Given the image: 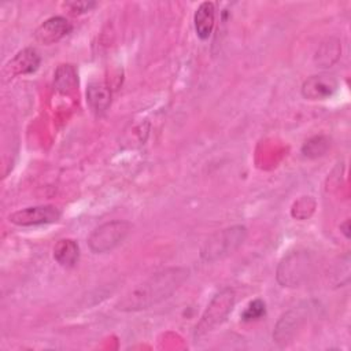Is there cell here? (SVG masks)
I'll return each mask as SVG.
<instances>
[{"label": "cell", "instance_id": "cell-16", "mask_svg": "<svg viewBox=\"0 0 351 351\" xmlns=\"http://www.w3.org/2000/svg\"><path fill=\"white\" fill-rule=\"evenodd\" d=\"M329 147H330L329 137H326L324 134H318V136H313L304 141V144L302 145V154L306 158L315 159L318 156L325 155V152L329 149Z\"/></svg>", "mask_w": 351, "mask_h": 351}, {"label": "cell", "instance_id": "cell-3", "mask_svg": "<svg viewBox=\"0 0 351 351\" xmlns=\"http://www.w3.org/2000/svg\"><path fill=\"white\" fill-rule=\"evenodd\" d=\"M313 271V258L306 250L291 251L282 256L277 266L276 278L281 287H300Z\"/></svg>", "mask_w": 351, "mask_h": 351}, {"label": "cell", "instance_id": "cell-8", "mask_svg": "<svg viewBox=\"0 0 351 351\" xmlns=\"http://www.w3.org/2000/svg\"><path fill=\"white\" fill-rule=\"evenodd\" d=\"M339 88L335 75L321 73L304 80L302 84V96L307 100H324L330 97Z\"/></svg>", "mask_w": 351, "mask_h": 351}, {"label": "cell", "instance_id": "cell-14", "mask_svg": "<svg viewBox=\"0 0 351 351\" xmlns=\"http://www.w3.org/2000/svg\"><path fill=\"white\" fill-rule=\"evenodd\" d=\"M53 86L58 92L69 95L78 86V74L73 64H59L53 74Z\"/></svg>", "mask_w": 351, "mask_h": 351}, {"label": "cell", "instance_id": "cell-11", "mask_svg": "<svg viewBox=\"0 0 351 351\" xmlns=\"http://www.w3.org/2000/svg\"><path fill=\"white\" fill-rule=\"evenodd\" d=\"M215 23V7L211 1H203L195 11L193 26L200 40H207L214 29Z\"/></svg>", "mask_w": 351, "mask_h": 351}, {"label": "cell", "instance_id": "cell-2", "mask_svg": "<svg viewBox=\"0 0 351 351\" xmlns=\"http://www.w3.org/2000/svg\"><path fill=\"white\" fill-rule=\"evenodd\" d=\"M247 228L243 225H234L215 232L206 240L200 250V258L204 262H217L230 254H233L245 240Z\"/></svg>", "mask_w": 351, "mask_h": 351}, {"label": "cell", "instance_id": "cell-13", "mask_svg": "<svg viewBox=\"0 0 351 351\" xmlns=\"http://www.w3.org/2000/svg\"><path fill=\"white\" fill-rule=\"evenodd\" d=\"M53 259L63 267H74L80 259V245L73 239H60L53 247Z\"/></svg>", "mask_w": 351, "mask_h": 351}, {"label": "cell", "instance_id": "cell-9", "mask_svg": "<svg viewBox=\"0 0 351 351\" xmlns=\"http://www.w3.org/2000/svg\"><path fill=\"white\" fill-rule=\"evenodd\" d=\"M73 30V25L64 16H51L44 21L34 32V38L43 45L60 41Z\"/></svg>", "mask_w": 351, "mask_h": 351}, {"label": "cell", "instance_id": "cell-12", "mask_svg": "<svg viewBox=\"0 0 351 351\" xmlns=\"http://www.w3.org/2000/svg\"><path fill=\"white\" fill-rule=\"evenodd\" d=\"M86 103L96 114H103L111 104V90L103 82H92L86 88Z\"/></svg>", "mask_w": 351, "mask_h": 351}, {"label": "cell", "instance_id": "cell-5", "mask_svg": "<svg viewBox=\"0 0 351 351\" xmlns=\"http://www.w3.org/2000/svg\"><path fill=\"white\" fill-rule=\"evenodd\" d=\"M234 291L230 288H225L219 291L208 303L204 310L200 321L195 328V337H202L203 335L211 332L214 328L221 325L228 315L230 314L234 304Z\"/></svg>", "mask_w": 351, "mask_h": 351}, {"label": "cell", "instance_id": "cell-4", "mask_svg": "<svg viewBox=\"0 0 351 351\" xmlns=\"http://www.w3.org/2000/svg\"><path fill=\"white\" fill-rule=\"evenodd\" d=\"M132 230L128 221L115 219L99 225L88 237V245L95 254H107L117 248Z\"/></svg>", "mask_w": 351, "mask_h": 351}, {"label": "cell", "instance_id": "cell-7", "mask_svg": "<svg viewBox=\"0 0 351 351\" xmlns=\"http://www.w3.org/2000/svg\"><path fill=\"white\" fill-rule=\"evenodd\" d=\"M60 217L62 213L56 206L44 204L16 210L12 214H10L8 221L16 226H37L55 223L60 219Z\"/></svg>", "mask_w": 351, "mask_h": 351}, {"label": "cell", "instance_id": "cell-1", "mask_svg": "<svg viewBox=\"0 0 351 351\" xmlns=\"http://www.w3.org/2000/svg\"><path fill=\"white\" fill-rule=\"evenodd\" d=\"M189 277L186 267H169L158 271L132 288L117 303L121 311H140L170 298Z\"/></svg>", "mask_w": 351, "mask_h": 351}, {"label": "cell", "instance_id": "cell-10", "mask_svg": "<svg viewBox=\"0 0 351 351\" xmlns=\"http://www.w3.org/2000/svg\"><path fill=\"white\" fill-rule=\"evenodd\" d=\"M41 63V58L34 48H23L5 64L4 73L8 77L26 75L34 73Z\"/></svg>", "mask_w": 351, "mask_h": 351}, {"label": "cell", "instance_id": "cell-17", "mask_svg": "<svg viewBox=\"0 0 351 351\" xmlns=\"http://www.w3.org/2000/svg\"><path fill=\"white\" fill-rule=\"evenodd\" d=\"M266 314V304L262 299H255L248 303V306L241 313V319L245 322L262 318Z\"/></svg>", "mask_w": 351, "mask_h": 351}, {"label": "cell", "instance_id": "cell-15", "mask_svg": "<svg viewBox=\"0 0 351 351\" xmlns=\"http://www.w3.org/2000/svg\"><path fill=\"white\" fill-rule=\"evenodd\" d=\"M341 53V45L337 38H326L325 41L321 43L318 47L315 55H314V62L318 67H330L333 66Z\"/></svg>", "mask_w": 351, "mask_h": 351}, {"label": "cell", "instance_id": "cell-6", "mask_svg": "<svg viewBox=\"0 0 351 351\" xmlns=\"http://www.w3.org/2000/svg\"><path fill=\"white\" fill-rule=\"evenodd\" d=\"M310 313L308 303L298 304L288 311H285L278 321L276 322L274 330H273V340L278 346L284 347L289 344L296 333L300 330V328L304 325L307 317Z\"/></svg>", "mask_w": 351, "mask_h": 351}, {"label": "cell", "instance_id": "cell-18", "mask_svg": "<svg viewBox=\"0 0 351 351\" xmlns=\"http://www.w3.org/2000/svg\"><path fill=\"white\" fill-rule=\"evenodd\" d=\"M64 5L73 12V14H84L90 11L96 7L95 1H69L64 3Z\"/></svg>", "mask_w": 351, "mask_h": 351}, {"label": "cell", "instance_id": "cell-19", "mask_svg": "<svg viewBox=\"0 0 351 351\" xmlns=\"http://www.w3.org/2000/svg\"><path fill=\"white\" fill-rule=\"evenodd\" d=\"M340 230L347 239H350V219H346L343 223H340Z\"/></svg>", "mask_w": 351, "mask_h": 351}]
</instances>
